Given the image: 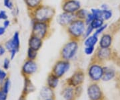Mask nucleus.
Returning <instances> with one entry per match:
<instances>
[{
  "label": "nucleus",
  "mask_w": 120,
  "mask_h": 100,
  "mask_svg": "<svg viewBox=\"0 0 120 100\" xmlns=\"http://www.w3.org/2000/svg\"><path fill=\"white\" fill-rule=\"evenodd\" d=\"M89 13V11H87L86 9L80 8L76 13H75V16L76 19H79V20H85L86 16L87 15V13Z\"/></svg>",
  "instance_id": "nucleus-24"
},
{
  "label": "nucleus",
  "mask_w": 120,
  "mask_h": 100,
  "mask_svg": "<svg viewBox=\"0 0 120 100\" xmlns=\"http://www.w3.org/2000/svg\"><path fill=\"white\" fill-rule=\"evenodd\" d=\"M85 79V73L82 70L78 69L67 80L68 85L73 87L81 86Z\"/></svg>",
  "instance_id": "nucleus-9"
},
{
  "label": "nucleus",
  "mask_w": 120,
  "mask_h": 100,
  "mask_svg": "<svg viewBox=\"0 0 120 100\" xmlns=\"http://www.w3.org/2000/svg\"><path fill=\"white\" fill-rule=\"evenodd\" d=\"M46 100H54V98H50V99H47Z\"/></svg>",
  "instance_id": "nucleus-45"
},
{
  "label": "nucleus",
  "mask_w": 120,
  "mask_h": 100,
  "mask_svg": "<svg viewBox=\"0 0 120 100\" xmlns=\"http://www.w3.org/2000/svg\"><path fill=\"white\" fill-rule=\"evenodd\" d=\"M53 89H52L51 88H49L47 86L42 87V89L40 91V98L41 100H46L47 99H50V98H53L54 93H53Z\"/></svg>",
  "instance_id": "nucleus-17"
},
{
  "label": "nucleus",
  "mask_w": 120,
  "mask_h": 100,
  "mask_svg": "<svg viewBox=\"0 0 120 100\" xmlns=\"http://www.w3.org/2000/svg\"><path fill=\"white\" fill-rule=\"evenodd\" d=\"M11 41L14 49L19 50V48L20 47V39H19V33L18 32H15L14 33L13 38H11Z\"/></svg>",
  "instance_id": "nucleus-22"
},
{
  "label": "nucleus",
  "mask_w": 120,
  "mask_h": 100,
  "mask_svg": "<svg viewBox=\"0 0 120 100\" xmlns=\"http://www.w3.org/2000/svg\"><path fill=\"white\" fill-rule=\"evenodd\" d=\"M8 14L5 11H4V10L0 11V20H8Z\"/></svg>",
  "instance_id": "nucleus-36"
},
{
  "label": "nucleus",
  "mask_w": 120,
  "mask_h": 100,
  "mask_svg": "<svg viewBox=\"0 0 120 100\" xmlns=\"http://www.w3.org/2000/svg\"><path fill=\"white\" fill-rule=\"evenodd\" d=\"M86 26L83 20L75 19L65 28L71 39L79 40L83 36Z\"/></svg>",
  "instance_id": "nucleus-2"
},
{
  "label": "nucleus",
  "mask_w": 120,
  "mask_h": 100,
  "mask_svg": "<svg viewBox=\"0 0 120 100\" xmlns=\"http://www.w3.org/2000/svg\"><path fill=\"white\" fill-rule=\"evenodd\" d=\"M94 20V17L93 16V15L90 12H89V13H87V15L86 16V18H85V20H84V22L86 23V26L90 25V24H91V22H92Z\"/></svg>",
  "instance_id": "nucleus-32"
},
{
  "label": "nucleus",
  "mask_w": 120,
  "mask_h": 100,
  "mask_svg": "<svg viewBox=\"0 0 120 100\" xmlns=\"http://www.w3.org/2000/svg\"><path fill=\"white\" fill-rule=\"evenodd\" d=\"M95 46H85L83 52L87 56L92 55L95 52Z\"/></svg>",
  "instance_id": "nucleus-31"
},
{
  "label": "nucleus",
  "mask_w": 120,
  "mask_h": 100,
  "mask_svg": "<svg viewBox=\"0 0 120 100\" xmlns=\"http://www.w3.org/2000/svg\"><path fill=\"white\" fill-rule=\"evenodd\" d=\"M35 87L30 80V77H25V81H24V87L23 90V94L27 96L30 93H32L35 91Z\"/></svg>",
  "instance_id": "nucleus-19"
},
{
  "label": "nucleus",
  "mask_w": 120,
  "mask_h": 100,
  "mask_svg": "<svg viewBox=\"0 0 120 100\" xmlns=\"http://www.w3.org/2000/svg\"><path fill=\"white\" fill-rule=\"evenodd\" d=\"M10 87H11V81H10L9 79H7L5 81L4 83V85L2 87V91L4 92V93L8 94V92H9Z\"/></svg>",
  "instance_id": "nucleus-29"
},
{
  "label": "nucleus",
  "mask_w": 120,
  "mask_h": 100,
  "mask_svg": "<svg viewBox=\"0 0 120 100\" xmlns=\"http://www.w3.org/2000/svg\"><path fill=\"white\" fill-rule=\"evenodd\" d=\"M87 93L90 100H102L103 97L102 90L97 83L90 84L87 87Z\"/></svg>",
  "instance_id": "nucleus-7"
},
{
  "label": "nucleus",
  "mask_w": 120,
  "mask_h": 100,
  "mask_svg": "<svg viewBox=\"0 0 120 100\" xmlns=\"http://www.w3.org/2000/svg\"><path fill=\"white\" fill-rule=\"evenodd\" d=\"M9 25H10V21L9 20H4V27L5 29L7 28H8Z\"/></svg>",
  "instance_id": "nucleus-40"
},
{
  "label": "nucleus",
  "mask_w": 120,
  "mask_h": 100,
  "mask_svg": "<svg viewBox=\"0 0 120 100\" xmlns=\"http://www.w3.org/2000/svg\"><path fill=\"white\" fill-rule=\"evenodd\" d=\"M94 32V30L91 27L90 25H87L86 26V30H85V32H84V34H83V38H86L87 37L90 36V35H91L93 34V32Z\"/></svg>",
  "instance_id": "nucleus-30"
},
{
  "label": "nucleus",
  "mask_w": 120,
  "mask_h": 100,
  "mask_svg": "<svg viewBox=\"0 0 120 100\" xmlns=\"http://www.w3.org/2000/svg\"><path fill=\"white\" fill-rule=\"evenodd\" d=\"M79 49V40H69L63 46L60 51V58L65 61L72 60L76 55Z\"/></svg>",
  "instance_id": "nucleus-3"
},
{
  "label": "nucleus",
  "mask_w": 120,
  "mask_h": 100,
  "mask_svg": "<svg viewBox=\"0 0 120 100\" xmlns=\"http://www.w3.org/2000/svg\"><path fill=\"white\" fill-rule=\"evenodd\" d=\"M17 51L18 50H15V49H12V50H10V58H11V60H13V58H15Z\"/></svg>",
  "instance_id": "nucleus-38"
},
{
  "label": "nucleus",
  "mask_w": 120,
  "mask_h": 100,
  "mask_svg": "<svg viewBox=\"0 0 120 100\" xmlns=\"http://www.w3.org/2000/svg\"><path fill=\"white\" fill-rule=\"evenodd\" d=\"M70 67L71 65L69 61H65L61 58L57 61H56V62L52 68L51 73L60 79L70 69Z\"/></svg>",
  "instance_id": "nucleus-6"
},
{
  "label": "nucleus",
  "mask_w": 120,
  "mask_h": 100,
  "mask_svg": "<svg viewBox=\"0 0 120 100\" xmlns=\"http://www.w3.org/2000/svg\"><path fill=\"white\" fill-rule=\"evenodd\" d=\"M62 95L65 100H74L75 97L76 96L75 87L68 85L62 91Z\"/></svg>",
  "instance_id": "nucleus-16"
},
{
  "label": "nucleus",
  "mask_w": 120,
  "mask_h": 100,
  "mask_svg": "<svg viewBox=\"0 0 120 100\" xmlns=\"http://www.w3.org/2000/svg\"><path fill=\"white\" fill-rule=\"evenodd\" d=\"M103 74V67L98 61H95L88 67L87 75L93 83H98L101 80Z\"/></svg>",
  "instance_id": "nucleus-5"
},
{
  "label": "nucleus",
  "mask_w": 120,
  "mask_h": 100,
  "mask_svg": "<svg viewBox=\"0 0 120 100\" xmlns=\"http://www.w3.org/2000/svg\"><path fill=\"white\" fill-rule=\"evenodd\" d=\"M105 21H103L102 19H100V18H95L94 20L91 22L90 25L91 27L95 30L97 29H98L99 28H100L101 26H102L105 24L104 23Z\"/></svg>",
  "instance_id": "nucleus-23"
},
{
  "label": "nucleus",
  "mask_w": 120,
  "mask_h": 100,
  "mask_svg": "<svg viewBox=\"0 0 120 100\" xmlns=\"http://www.w3.org/2000/svg\"><path fill=\"white\" fill-rule=\"evenodd\" d=\"M113 42V36L111 34L103 33L101 35L100 40H99V48H111Z\"/></svg>",
  "instance_id": "nucleus-13"
},
{
  "label": "nucleus",
  "mask_w": 120,
  "mask_h": 100,
  "mask_svg": "<svg viewBox=\"0 0 120 100\" xmlns=\"http://www.w3.org/2000/svg\"><path fill=\"white\" fill-rule=\"evenodd\" d=\"M99 42V37L94 34L84 38L83 44L85 46H95Z\"/></svg>",
  "instance_id": "nucleus-20"
},
{
  "label": "nucleus",
  "mask_w": 120,
  "mask_h": 100,
  "mask_svg": "<svg viewBox=\"0 0 120 100\" xmlns=\"http://www.w3.org/2000/svg\"><path fill=\"white\" fill-rule=\"evenodd\" d=\"M56 15V10L52 6L40 5L37 8L31 11V20L36 22L51 23Z\"/></svg>",
  "instance_id": "nucleus-1"
},
{
  "label": "nucleus",
  "mask_w": 120,
  "mask_h": 100,
  "mask_svg": "<svg viewBox=\"0 0 120 100\" xmlns=\"http://www.w3.org/2000/svg\"><path fill=\"white\" fill-rule=\"evenodd\" d=\"M38 70V65L35 61L27 59L22 68V73L24 77H30L34 75Z\"/></svg>",
  "instance_id": "nucleus-10"
},
{
  "label": "nucleus",
  "mask_w": 120,
  "mask_h": 100,
  "mask_svg": "<svg viewBox=\"0 0 120 100\" xmlns=\"http://www.w3.org/2000/svg\"><path fill=\"white\" fill-rule=\"evenodd\" d=\"M50 30V23L36 22L32 20L31 34L34 35L41 39L44 40L47 38Z\"/></svg>",
  "instance_id": "nucleus-4"
},
{
  "label": "nucleus",
  "mask_w": 120,
  "mask_h": 100,
  "mask_svg": "<svg viewBox=\"0 0 120 100\" xmlns=\"http://www.w3.org/2000/svg\"><path fill=\"white\" fill-rule=\"evenodd\" d=\"M4 4L5 7L9 9H13V4L11 0H4Z\"/></svg>",
  "instance_id": "nucleus-33"
},
{
  "label": "nucleus",
  "mask_w": 120,
  "mask_h": 100,
  "mask_svg": "<svg viewBox=\"0 0 120 100\" xmlns=\"http://www.w3.org/2000/svg\"><path fill=\"white\" fill-rule=\"evenodd\" d=\"M116 72L114 69L109 67H103V74L101 80L104 82L112 81L116 77Z\"/></svg>",
  "instance_id": "nucleus-15"
},
{
  "label": "nucleus",
  "mask_w": 120,
  "mask_h": 100,
  "mask_svg": "<svg viewBox=\"0 0 120 100\" xmlns=\"http://www.w3.org/2000/svg\"><path fill=\"white\" fill-rule=\"evenodd\" d=\"M5 52V48H4V46H2L1 44H0V56H2L4 55Z\"/></svg>",
  "instance_id": "nucleus-41"
},
{
  "label": "nucleus",
  "mask_w": 120,
  "mask_h": 100,
  "mask_svg": "<svg viewBox=\"0 0 120 100\" xmlns=\"http://www.w3.org/2000/svg\"><path fill=\"white\" fill-rule=\"evenodd\" d=\"M107 26H108V25H107V24H104L103 26H101L100 28H99L98 29H97V30H94V32L93 34L99 37L100 35L103 34V32H104V31L107 29Z\"/></svg>",
  "instance_id": "nucleus-28"
},
{
  "label": "nucleus",
  "mask_w": 120,
  "mask_h": 100,
  "mask_svg": "<svg viewBox=\"0 0 120 100\" xmlns=\"http://www.w3.org/2000/svg\"><path fill=\"white\" fill-rule=\"evenodd\" d=\"M43 42V40L39 38L34 35L31 34L29 41H28V46H29V48L38 52L42 47Z\"/></svg>",
  "instance_id": "nucleus-14"
},
{
  "label": "nucleus",
  "mask_w": 120,
  "mask_h": 100,
  "mask_svg": "<svg viewBox=\"0 0 120 100\" xmlns=\"http://www.w3.org/2000/svg\"><path fill=\"white\" fill-rule=\"evenodd\" d=\"M102 10V9H101ZM113 16V12L111 9H105V10H102L101 12V19L103 21H107L110 20Z\"/></svg>",
  "instance_id": "nucleus-25"
},
{
  "label": "nucleus",
  "mask_w": 120,
  "mask_h": 100,
  "mask_svg": "<svg viewBox=\"0 0 120 100\" xmlns=\"http://www.w3.org/2000/svg\"><path fill=\"white\" fill-rule=\"evenodd\" d=\"M5 32V28L4 27H0V36L3 35Z\"/></svg>",
  "instance_id": "nucleus-43"
},
{
  "label": "nucleus",
  "mask_w": 120,
  "mask_h": 100,
  "mask_svg": "<svg viewBox=\"0 0 120 100\" xmlns=\"http://www.w3.org/2000/svg\"><path fill=\"white\" fill-rule=\"evenodd\" d=\"M38 57V51L33 50L31 48H28L27 52V58L29 60L35 61Z\"/></svg>",
  "instance_id": "nucleus-26"
},
{
  "label": "nucleus",
  "mask_w": 120,
  "mask_h": 100,
  "mask_svg": "<svg viewBox=\"0 0 120 100\" xmlns=\"http://www.w3.org/2000/svg\"><path fill=\"white\" fill-rule=\"evenodd\" d=\"M91 13L93 15V16L95 18H100L101 19V12L102 10L99 8H91L90 10Z\"/></svg>",
  "instance_id": "nucleus-27"
},
{
  "label": "nucleus",
  "mask_w": 120,
  "mask_h": 100,
  "mask_svg": "<svg viewBox=\"0 0 120 100\" xmlns=\"http://www.w3.org/2000/svg\"><path fill=\"white\" fill-rule=\"evenodd\" d=\"M7 100V93H5L2 90H0V100Z\"/></svg>",
  "instance_id": "nucleus-39"
},
{
  "label": "nucleus",
  "mask_w": 120,
  "mask_h": 100,
  "mask_svg": "<svg viewBox=\"0 0 120 100\" xmlns=\"http://www.w3.org/2000/svg\"><path fill=\"white\" fill-rule=\"evenodd\" d=\"M75 19L76 17L75 13H67L64 12L60 13L56 18L57 24L64 28H66L70 23H71Z\"/></svg>",
  "instance_id": "nucleus-11"
},
{
  "label": "nucleus",
  "mask_w": 120,
  "mask_h": 100,
  "mask_svg": "<svg viewBox=\"0 0 120 100\" xmlns=\"http://www.w3.org/2000/svg\"><path fill=\"white\" fill-rule=\"evenodd\" d=\"M28 10L31 12L42 4V0H24Z\"/></svg>",
  "instance_id": "nucleus-21"
},
{
  "label": "nucleus",
  "mask_w": 120,
  "mask_h": 100,
  "mask_svg": "<svg viewBox=\"0 0 120 100\" xmlns=\"http://www.w3.org/2000/svg\"><path fill=\"white\" fill-rule=\"evenodd\" d=\"M59 82H60V78L56 77V75L53 74L52 73L49 74L47 78V87H49L52 89H54L57 87Z\"/></svg>",
  "instance_id": "nucleus-18"
},
{
  "label": "nucleus",
  "mask_w": 120,
  "mask_h": 100,
  "mask_svg": "<svg viewBox=\"0 0 120 100\" xmlns=\"http://www.w3.org/2000/svg\"><path fill=\"white\" fill-rule=\"evenodd\" d=\"M61 8L64 12L75 13L79 9L82 8V4L78 0H64Z\"/></svg>",
  "instance_id": "nucleus-8"
},
{
  "label": "nucleus",
  "mask_w": 120,
  "mask_h": 100,
  "mask_svg": "<svg viewBox=\"0 0 120 100\" xmlns=\"http://www.w3.org/2000/svg\"><path fill=\"white\" fill-rule=\"evenodd\" d=\"M26 95H24V94H22L21 97H19V100H26Z\"/></svg>",
  "instance_id": "nucleus-44"
},
{
  "label": "nucleus",
  "mask_w": 120,
  "mask_h": 100,
  "mask_svg": "<svg viewBox=\"0 0 120 100\" xmlns=\"http://www.w3.org/2000/svg\"><path fill=\"white\" fill-rule=\"evenodd\" d=\"M5 48L8 50H11L12 49H14L13 48V45L12 44V41H11V39L9 40L8 41L5 43ZM16 50V49H15Z\"/></svg>",
  "instance_id": "nucleus-34"
},
{
  "label": "nucleus",
  "mask_w": 120,
  "mask_h": 100,
  "mask_svg": "<svg viewBox=\"0 0 120 100\" xmlns=\"http://www.w3.org/2000/svg\"><path fill=\"white\" fill-rule=\"evenodd\" d=\"M112 54H113V52H112V49L110 48H98L96 50V52H95V61L101 62L103 61L109 60L112 58Z\"/></svg>",
  "instance_id": "nucleus-12"
},
{
  "label": "nucleus",
  "mask_w": 120,
  "mask_h": 100,
  "mask_svg": "<svg viewBox=\"0 0 120 100\" xmlns=\"http://www.w3.org/2000/svg\"><path fill=\"white\" fill-rule=\"evenodd\" d=\"M9 66H10V61L8 58H5L4 61V68L5 70H8L9 68Z\"/></svg>",
  "instance_id": "nucleus-37"
},
{
  "label": "nucleus",
  "mask_w": 120,
  "mask_h": 100,
  "mask_svg": "<svg viewBox=\"0 0 120 100\" xmlns=\"http://www.w3.org/2000/svg\"><path fill=\"white\" fill-rule=\"evenodd\" d=\"M101 9H102V10H105V9H109V5L106 4H103L101 5Z\"/></svg>",
  "instance_id": "nucleus-42"
},
{
  "label": "nucleus",
  "mask_w": 120,
  "mask_h": 100,
  "mask_svg": "<svg viewBox=\"0 0 120 100\" xmlns=\"http://www.w3.org/2000/svg\"><path fill=\"white\" fill-rule=\"evenodd\" d=\"M7 77V73L6 72L2 69H0V81H4Z\"/></svg>",
  "instance_id": "nucleus-35"
}]
</instances>
